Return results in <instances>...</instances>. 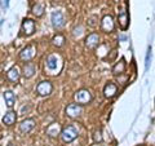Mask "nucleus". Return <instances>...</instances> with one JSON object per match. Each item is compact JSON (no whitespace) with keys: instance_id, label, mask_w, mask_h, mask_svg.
<instances>
[{"instance_id":"423d86ee","label":"nucleus","mask_w":155,"mask_h":146,"mask_svg":"<svg viewBox=\"0 0 155 146\" xmlns=\"http://www.w3.org/2000/svg\"><path fill=\"white\" fill-rule=\"evenodd\" d=\"M51 21H52V26L54 28H61L62 26L65 25V16H64V13L60 12V11L53 12L52 17H51Z\"/></svg>"},{"instance_id":"412c9836","label":"nucleus","mask_w":155,"mask_h":146,"mask_svg":"<svg viewBox=\"0 0 155 146\" xmlns=\"http://www.w3.org/2000/svg\"><path fill=\"white\" fill-rule=\"evenodd\" d=\"M65 44V38H64V35H57V36H54L53 38V45H56V47H62Z\"/></svg>"},{"instance_id":"5701e85b","label":"nucleus","mask_w":155,"mask_h":146,"mask_svg":"<svg viewBox=\"0 0 155 146\" xmlns=\"http://www.w3.org/2000/svg\"><path fill=\"white\" fill-rule=\"evenodd\" d=\"M150 58H151V47H149V49H147L146 64H145V66H146V69H149V66H150Z\"/></svg>"},{"instance_id":"9d476101","label":"nucleus","mask_w":155,"mask_h":146,"mask_svg":"<svg viewBox=\"0 0 155 146\" xmlns=\"http://www.w3.org/2000/svg\"><path fill=\"white\" fill-rule=\"evenodd\" d=\"M34 57H35V47L34 45H27L19 53V58L22 61H31Z\"/></svg>"},{"instance_id":"b1692460","label":"nucleus","mask_w":155,"mask_h":146,"mask_svg":"<svg viewBox=\"0 0 155 146\" xmlns=\"http://www.w3.org/2000/svg\"><path fill=\"white\" fill-rule=\"evenodd\" d=\"M2 3H3V7L4 8H8L9 7V0H2Z\"/></svg>"},{"instance_id":"f8f14e48","label":"nucleus","mask_w":155,"mask_h":146,"mask_svg":"<svg viewBox=\"0 0 155 146\" xmlns=\"http://www.w3.org/2000/svg\"><path fill=\"white\" fill-rule=\"evenodd\" d=\"M61 131H62L61 124H60V123H57V121H54V123H52V124L48 125V128H47V131H45V133L49 136V137H57V136L61 133Z\"/></svg>"},{"instance_id":"f257e3e1","label":"nucleus","mask_w":155,"mask_h":146,"mask_svg":"<svg viewBox=\"0 0 155 146\" xmlns=\"http://www.w3.org/2000/svg\"><path fill=\"white\" fill-rule=\"evenodd\" d=\"M118 21L120 28L125 31L129 25V16H128V0H119V12H118Z\"/></svg>"},{"instance_id":"0eeeda50","label":"nucleus","mask_w":155,"mask_h":146,"mask_svg":"<svg viewBox=\"0 0 155 146\" xmlns=\"http://www.w3.org/2000/svg\"><path fill=\"white\" fill-rule=\"evenodd\" d=\"M35 32V21L30 18H25L22 21V34L26 36H30Z\"/></svg>"},{"instance_id":"a211bd4d","label":"nucleus","mask_w":155,"mask_h":146,"mask_svg":"<svg viewBox=\"0 0 155 146\" xmlns=\"http://www.w3.org/2000/svg\"><path fill=\"white\" fill-rule=\"evenodd\" d=\"M124 70H125V61L122 58V60H120L118 64L113 67V74L114 75H120V74H123L124 72Z\"/></svg>"},{"instance_id":"20e7f679","label":"nucleus","mask_w":155,"mask_h":146,"mask_svg":"<svg viewBox=\"0 0 155 146\" xmlns=\"http://www.w3.org/2000/svg\"><path fill=\"white\" fill-rule=\"evenodd\" d=\"M75 101L78 105H87L92 101V95L89 91L87 89H80L75 93Z\"/></svg>"},{"instance_id":"4be33fe9","label":"nucleus","mask_w":155,"mask_h":146,"mask_svg":"<svg viewBox=\"0 0 155 146\" xmlns=\"http://www.w3.org/2000/svg\"><path fill=\"white\" fill-rule=\"evenodd\" d=\"M93 141L94 142H102V132L101 131H96L93 133Z\"/></svg>"},{"instance_id":"6ab92c4d","label":"nucleus","mask_w":155,"mask_h":146,"mask_svg":"<svg viewBox=\"0 0 155 146\" xmlns=\"http://www.w3.org/2000/svg\"><path fill=\"white\" fill-rule=\"evenodd\" d=\"M35 72H36V69L32 64H27L23 67V76L25 78H31V76H34Z\"/></svg>"},{"instance_id":"9b49d317","label":"nucleus","mask_w":155,"mask_h":146,"mask_svg":"<svg viewBox=\"0 0 155 146\" xmlns=\"http://www.w3.org/2000/svg\"><path fill=\"white\" fill-rule=\"evenodd\" d=\"M83 113V109H81V105L78 104H70L66 108V115L70 116V118H76Z\"/></svg>"},{"instance_id":"ddd939ff","label":"nucleus","mask_w":155,"mask_h":146,"mask_svg":"<svg viewBox=\"0 0 155 146\" xmlns=\"http://www.w3.org/2000/svg\"><path fill=\"white\" fill-rule=\"evenodd\" d=\"M35 127V120L34 119H25L22 121L21 124H19V129H21L22 133H28L31 132Z\"/></svg>"},{"instance_id":"dca6fc26","label":"nucleus","mask_w":155,"mask_h":146,"mask_svg":"<svg viewBox=\"0 0 155 146\" xmlns=\"http://www.w3.org/2000/svg\"><path fill=\"white\" fill-rule=\"evenodd\" d=\"M16 120H17V114L14 111H8L3 118V123L5 125H13L16 123Z\"/></svg>"},{"instance_id":"f03ea898","label":"nucleus","mask_w":155,"mask_h":146,"mask_svg":"<svg viewBox=\"0 0 155 146\" xmlns=\"http://www.w3.org/2000/svg\"><path fill=\"white\" fill-rule=\"evenodd\" d=\"M61 137H62V141L66 144L69 142H72L76 137H78V129L74 127V125H67L66 128H64L61 131Z\"/></svg>"},{"instance_id":"4468645a","label":"nucleus","mask_w":155,"mask_h":146,"mask_svg":"<svg viewBox=\"0 0 155 146\" xmlns=\"http://www.w3.org/2000/svg\"><path fill=\"white\" fill-rule=\"evenodd\" d=\"M116 92H118V88H116V85L114 83H107V84L105 85V89H104V95L106 98H111V97H114L116 95Z\"/></svg>"},{"instance_id":"f3484780","label":"nucleus","mask_w":155,"mask_h":146,"mask_svg":"<svg viewBox=\"0 0 155 146\" xmlns=\"http://www.w3.org/2000/svg\"><path fill=\"white\" fill-rule=\"evenodd\" d=\"M4 100H5V104L9 109L13 108L14 102H16V97H14V93L12 91H5L4 92Z\"/></svg>"},{"instance_id":"7ed1b4c3","label":"nucleus","mask_w":155,"mask_h":146,"mask_svg":"<svg viewBox=\"0 0 155 146\" xmlns=\"http://www.w3.org/2000/svg\"><path fill=\"white\" fill-rule=\"evenodd\" d=\"M62 66V62H61V58L56 56V55H52L47 58V69L52 71L53 74H56V71H58Z\"/></svg>"},{"instance_id":"2eb2a0df","label":"nucleus","mask_w":155,"mask_h":146,"mask_svg":"<svg viewBox=\"0 0 155 146\" xmlns=\"http://www.w3.org/2000/svg\"><path fill=\"white\" fill-rule=\"evenodd\" d=\"M7 78H8V80H11L13 83H17L19 80V69H18L17 66H13L12 69L8 70Z\"/></svg>"},{"instance_id":"6e6552de","label":"nucleus","mask_w":155,"mask_h":146,"mask_svg":"<svg viewBox=\"0 0 155 146\" xmlns=\"http://www.w3.org/2000/svg\"><path fill=\"white\" fill-rule=\"evenodd\" d=\"M100 44V36H98V34H91V35H88V38L85 39V47H87V49H89V51H93L96 49L97 47H98Z\"/></svg>"},{"instance_id":"1a4fd4ad","label":"nucleus","mask_w":155,"mask_h":146,"mask_svg":"<svg viewBox=\"0 0 155 146\" xmlns=\"http://www.w3.org/2000/svg\"><path fill=\"white\" fill-rule=\"evenodd\" d=\"M114 27H115V25H114L113 16H110V14L105 16L102 18V21H101V28H102V31H105V32H113Z\"/></svg>"},{"instance_id":"aec40b11","label":"nucleus","mask_w":155,"mask_h":146,"mask_svg":"<svg viewBox=\"0 0 155 146\" xmlns=\"http://www.w3.org/2000/svg\"><path fill=\"white\" fill-rule=\"evenodd\" d=\"M44 11H45V7L43 4H36V5L32 7V13L36 17H41L44 14Z\"/></svg>"},{"instance_id":"39448f33","label":"nucleus","mask_w":155,"mask_h":146,"mask_svg":"<svg viewBox=\"0 0 155 146\" xmlns=\"http://www.w3.org/2000/svg\"><path fill=\"white\" fill-rule=\"evenodd\" d=\"M52 89H53V85H52V83L48 80L40 81L36 87V92L39 96H49L52 93Z\"/></svg>"}]
</instances>
